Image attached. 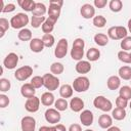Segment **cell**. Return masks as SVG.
Masks as SVG:
<instances>
[{
    "instance_id": "1",
    "label": "cell",
    "mask_w": 131,
    "mask_h": 131,
    "mask_svg": "<svg viewBox=\"0 0 131 131\" xmlns=\"http://www.w3.org/2000/svg\"><path fill=\"white\" fill-rule=\"evenodd\" d=\"M84 47H85V42L82 38H77L73 42V47L71 49V57L74 60H82L84 56Z\"/></svg>"
},
{
    "instance_id": "2",
    "label": "cell",
    "mask_w": 131,
    "mask_h": 131,
    "mask_svg": "<svg viewBox=\"0 0 131 131\" xmlns=\"http://www.w3.org/2000/svg\"><path fill=\"white\" fill-rule=\"evenodd\" d=\"M10 27H12L13 29H25V27L29 24V16L26 13L23 12H18L15 15H13L10 18Z\"/></svg>"
},
{
    "instance_id": "3",
    "label": "cell",
    "mask_w": 131,
    "mask_h": 131,
    "mask_svg": "<svg viewBox=\"0 0 131 131\" xmlns=\"http://www.w3.org/2000/svg\"><path fill=\"white\" fill-rule=\"evenodd\" d=\"M128 31L123 26H114L107 30V37L113 40H123L127 37Z\"/></svg>"
},
{
    "instance_id": "4",
    "label": "cell",
    "mask_w": 131,
    "mask_h": 131,
    "mask_svg": "<svg viewBox=\"0 0 131 131\" xmlns=\"http://www.w3.org/2000/svg\"><path fill=\"white\" fill-rule=\"evenodd\" d=\"M93 105L96 108H98V110H100V111H102L104 113L113 111V103H112V101L110 99H107L106 97L102 96V95H98V96H96L94 98Z\"/></svg>"
},
{
    "instance_id": "5",
    "label": "cell",
    "mask_w": 131,
    "mask_h": 131,
    "mask_svg": "<svg viewBox=\"0 0 131 131\" xmlns=\"http://www.w3.org/2000/svg\"><path fill=\"white\" fill-rule=\"evenodd\" d=\"M42 77H43L44 87L47 90H49L50 92L56 90L59 87V79L57 78V76L47 73V74H44Z\"/></svg>"
},
{
    "instance_id": "6",
    "label": "cell",
    "mask_w": 131,
    "mask_h": 131,
    "mask_svg": "<svg viewBox=\"0 0 131 131\" xmlns=\"http://www.w3.org/2000/svg\"><path fill=\"white\" fill-rule=\"evenodd\" d=\"M73 89L76 91V92H85L89 89L90 87V81L87 77L85 76H80V77H77L74 82H73Z\"/></svg>"
},
{
    "instance_id": "7",
    "label": "cell",
    "mask_w": 131,
    "mask_h": 131,
    "mask_svg": "<svg viewBox=\"0 0 131 131\" xmlns=\"http://www.w3.org/2000/svg\"><path fill=\"white\" fill-rule=\"evenodd\" d=\"M63 5L62 0H50L49 2V8H48V16L52 17L54 19H58L61 11V6Z\"/></svg>"
},
{
    "instance_id": "8",
    "label": "cell",
    "mask_w": 131,
    "mask_h": 131,
    "mask_svg": "<svg viewBox=\"0 0 131 131\" xmlns=\"http://www.w3.org/2000/svg\"><path fill=\"white\" fill-rule=\"evenodd\" d=\"M33 74V68L30 66H24L18 68L14 73V78L20 82L29 79Z\"/></svg>"
},
{
    "instance_id": "9",
    "label": "cell",
    "mask_w": 131,
    "mask_h": 131,
    "mask_svg": "<svg viewBox=\"0 0 131 131\" xmlns=\"http://www.w3.org/2000/svg\"><path fill=\"white\" fill-rule=\"evenodd\" d=\"M68 47H69V43L68 40L66 38H61L58 42L57 45L54 49V55L57 58H63L67 53H68Z\"/></svg>"
},
{
    "instance_id": "10",
    "label": "cell",
    "mask_w": 131,
    "mask_h": 131,
    "mask_svg": "<svg viewBox=\"0 0 131 131\" xmlns=\"http://www.w3.org/2000/svg\"><path fill=\"white\" fill-rule=\"evenodd\" d=\"M45 120L53 125H56L57 123H59L60 119H61V115L59 113V111H57L56 108H48L46 110L45 114H44Z\"/></svg>"
},
{
    "instance_id": "11",
    "label": "cell",
    "mask_w": 131,
    "mask_h": 131,
    "mask_svg": "<svg viewBox=\"0 0 131 131\" xmlns=\"http://www.w3.org/2000/svg\"><path fill=\"white\" fill-rule=\"evenodd\" d=\"M17 63H18V55L14 52L8 53L3 60V67L8 70H13L14 68H16Z\"/></svg>"
},
{
    "instance_id": "12",
    "label": "cell",
    "mask_w": 131,
    "mask_h": 131,
    "mask_svg": "<svg viewBox=\"0 0 131 131\" xmlns=\"http://www.w3.org/2000/svg\"><path fill=\"white\" fill-rule=\"evenodd\" d=\"M40 98L37 96H33L31 98H28L25 102V108L29 113H36L38 112L40 107Z\"/></svg>"
},
{
    "instance_id": "13",
    "label": "cell",
    "mask_w": 131,
    "mask_h": 131,
    "mask_svg": "<svg viewBox=\"0 0 131 131\" xmlns=\"http://www.w3.org/2000/svg\"><path fill=\"white\" fill-rule=\"evenodd\" d=\"M21 131H35L36 129V120L31 116H26L20 121Z\"/></svg>"
},
{
    "instance_id": "14",
    "label": "cell",
    "mask_w": 131,
    "mask_h": 131,
    "mask_svg": "<svg viewBox=\"0 0 131 131\" xmlns=\"http://www.w3.org/2000/svg\"><path fill=\"white\" fill-rule=\"evenodd\" d=\"M80 13L82 15L83 18L85 19H89V18H93L94 15H95V8L93 5L89 4V3H86V4H83L80 8Z\"/></svg>"
},
{
    "instance_id": "15",
    "label": "cell",
    "mask_w": 131,
    "mask_h": 131,
    "mask_svg": "<svg viewBox=\"0 0 131 131\" xmlns=\"http://www.w3.org/2000/svg\"><path fill=\"white\" fill-rule=\"evenodd\" d=\"M80 121L82 123V125L88 127V126H91L93 124V121H94V116H93V113L89 110H84L82 111V113L80 114Z\"/></svg>"
},
{
    "instance_id": "16",
    "label": "cell",
    "mask_w": 131,
    "mask_h": 131,
    "mask_svg": "<svg viewBox=\"0 0 131 131\" xmlns=\"http://www.w3.org/2000/svg\"><path fill=\"white\" fill-rule=\"evenodd\" d=\"M75 70L78 74H87L91 71V63L88 60H80L76 63Z\"/></svg>"
},
{
    "instance_id": "17",
    "label": "cell",
    "mask_w": 131,
    "mask_h": 131,
    "mask_svg": "<svg viewBox=\"0 0 131 131\" xmlns=\"http://www.w3.org/2000/svg\"><path fill=\"white\" fill-rule=\"evenodd\" d=\"M35 93H36V90L35 88L32 86L31 83H25L21 85L20 87V94L25 97V98H31L33 96H35Z\"/></svg>"
},
{
    "instance_id": "18",
    "label": "cell",
    "mask_w": 131,
    "mask_h": 131,
    "mask_svg": "<svg viewBox=\"0 0 131 131\" xmlns=\"http://www.w3.org/2000/svg\"><path fill=\"white\" fill-rule=\"evenodd\" d=\"M69 104H70L71 110L75 113H79L84 108V101L80 97H73Z\"/></svg>"
},
{
    "instance_id": "19",
    "label": "cell",
    "mask_w": 131,
    "mask_h": 131,
    "mask_svg": "<svg viewBox=\"0 0 131 131\" xmlns=\"http://www.w3.org/2000/svg\"><path fill=\"white\" fill-rule=\"evenodd\" d=\"M44 44L42 42L41 39L39 38H33L31 41H30V49L35 52V53H39V52H42L43 49H44Z\"/></svg>"
},
{
    "instance_id": "20",
    "label": "cell",
    "mask_w": 131,
    "mask_h": 131,
    "mask_svg": "<svg viewBox=\"0 0 131 131\" xmlns=\"http://www.w3.org/2000/svg\"><path fill=\"white\" fill-rule=\"evenodd\" d=\"M98 125L102 129H108L113 125V118L106 114L100 115L98 118Z\"/></svg>"
},
{
    "instance_id": "21",
    "label": "cell",
    "mask_w": 131,
    "mask_h": 131,
    "mask_svg": "<svg viewBox=\"0 0 131 131\" xmlns=\"http://www.w3.org/2000/svg\"><path fill=\"white\" fill-rule=\"evenodd\" d=\"M56 21H57L56 19H54V18L48 16V17L46 18V20L44 21V24L42 25V27H41L43 33H44V34H50V33L53 31L54 25H55Z\"/></svg>"
},
{
    "instance_id": "22",
    "label": "cell",
    "mask_w": 131,
    "mask_h": 131,
    "mask_svg": "<svg viewBox=\"0 0 131 131\" xmlns=\"http://www.w3.org/2000/svg\"><path fill=\"white\" fill-rule=\"evenodd\" d=\"M41 103L45 106H50L52 105L54 102H55V98H54V95L52 92L50 91H47V92H44L42 95H41Z\"/></svg>"
},
{
    "instance_id": "23",
    "label": "cell",
    "mask_w": 131,
    "mask_h": 131,
    "mask_svg": "<svg viewBox=\"0 0 131 131\" xmlns=\"http://www.w3.org/2000/svg\"><path fill=\"white\" fill-rule=\"evenodd\" d=\"M121 79L119 76H111L106 81V86L110 90H117L120 88Z\"/></svg>"
},
{
    "instance_id": "24",
    "label": "cell",
    "mask_w": 131,
    "mask_h": 131,
    "mask_svg": "<svg viewBox=\"0 0 131 131\" xmlns=\"http://www.w3.org/2000/svg\"><path fill=\"white\" fill-rule=\"evenodd\" d=\"M73 92H74L73 86H71L70 84H63L59 88V94H60L61 98H64V99L72 97L73 96Z\"/></svg>"
},
{
    "instance_id": "25",
    "label": "cell",
    "mask_w": 131,
    "mask_h": 131,
    "mask_svg": "<svg viewBox=\"0 0 131 131\" xmlns=\"http://www.w3.org/2000/svg\"><path fill=\"white\" fill-rule=\"evenodd\" d=\"M17 4L20 6V8H23L25 11H33L36 5V2L33 0H18Z\"/></svg>"
},
{
    "instance_id": "26",
    "label": "cell",
    "mask_w": 131,
    "mask_h": 131,
    "mask_svg": "<svg viewBox=\"0 0 131 131\" xmlns=\"http://www.w3.org/2000/svg\"><path fill=\"white\" fill-rule=\"evenodd\" d=\"M119 77L120 79H123V80H131V67L129 66H123L119 69Z\"/></svg>"
},
{
    "instance_id": "27",
    "label": "cell",
    "mask_w": 131,
    "mask_h": 131,
    "mask_svg": "<svg viewBox=\"0 0 131 131\" xmlns=\"http://www.w3.org/2000/svg\"><path fill=\"white\" fill-rule=\"evenodd\" d=\"M86 57H87L88 61H96L100 57V51L97 48L92 47V48L88 49V51L86 52Z\"/></svg>"
},
{
    "instance_id": "28",
    "label": "cell",
    "mask_w": 131,
    "mask_h": 131,
    "mask_svg": "<svg viewBox=\"0 0 131 131\" xmlns=\"http://www.w3.org/2000/svg\"><path fill=\"white\" fill-rule=\"evenodd\" d=\"M126 111L125 108H121V107H115L112 111V118L117 120V121H122L126 118Z\"/></svg>"
},
{
    "instance_id": "29",
    "label": "cell",
    "mask_w": 131,
    "mask_h": 131,
    "mask_svg": "<svg viewBox=\"0 0 131 131\" xmlns=\"http://www.w3.org/2000/svg\"><path fill=\"white\" fill-rule=\"evenodd\" d=\"M46 11H48V10H47L46 6H45L43 3H41V2H36L35 8H34V10L32 11V13H33V15H35V16H44V14L46 13Z\"/></svg>"
},
{
    "instance_id": "30",
    "label": "cell",
    "mask_w": 131,
    "mask_h": 131,
    "mask_svg": "<svg viewBox=\"0 0 131 131\" xmlns=\"http://www.w3.org/2000/svg\"><path fill=\"white\" fill-rule=\"evenodd\" d=\"M17 38H18L20 41H24V42H26V41H31V40H32V32H31V30H29V29H27V28L19 30V32H18V34H17Z\"/></svg>"
},
{
    "instance_id": "31",
    "label": "cell",
    "mask_w": 131,
    "mask_h": 131,
    "mask_svg": "<svg viewBox=\"0 0 131 131\" xmlns=\"http://www.w3.org/2000/svg\"><path fill=\"white\" fill-rule=\"evenodd\" d=\"M94 42L98 45V46H105L108 43V37L105 34L102 33H98L96 35H94Z\"/></svg>"
},
{
    "instance_id": "32",
    "label": "cell",
    "mask_w": 131,
    "mask_h": 131,
    "mask_svg": "<svg viewBox=\"0 0 131 131\" xmlns=\"http://www.w3.org/2000/svg\"><path fill=\"white\" fill-rule=\"evenodd\" d=\"M63 71H64V67L61 62H53L50 66V72L54 76H58V75L62 74Z\"/></svg>"
},
{
    "instance_id": "33",
    "label": "cell",
    "mask_w": 131,
    "mask_h": 131,
    "mask_svg": "<svg viewBox=\"0 0 131 131\" xmlns=\"http://www.w3.org/2000/svg\"><path fill=\"white\" fill-rule=\"evenodd\" d=\"M119 96L127 99V100H130L131 99V87L130 86H122L120 87V90H119Z\"/></svg>"
},
{
    "instance_id": "34",
    "label": "cell",
    "mask_w": 131,
    "mask_h": 131,
    "mask_svg": "<svg viewBox=\"0 0 131 131\" xmlns=\"http://www.w3.org/2000/svg\"><path fill=\"white\" fill-rule=\"evenodd\" d=\"M108 7L113 12H119L123 8V3L121 0H111L108 3Z\"/></svg>"
},
{
    "instance_id": "35",
    "label": "cell",
    "mask_w": 131,
    "mask_h": 131,
    "mask_svg": "<svg viewBox=\"0 0 131 131\" xmlns=\"http://www.w3.org/2000/svg\"><path fill=\"white\" fill-rule=\"evenodd\" d=\"M41 40H42L44 46L45 47H48V48L52 47L53 44H54V41H55L54 40V36L52 34H44L43 37L41 38Z\"/></svg>"
},
{
    "instance_id": "36",
    "label": "cell",
    "mask_w": 131,
    "mask_h": 131,
    "mask_svg": "<svg viewBox=\"0 0 131 131\" xmlns=\"http://www.w3.org/2000/svg\"><path fill=\"white\" fill-rule=\"evenodd\" d=\"M45 20H46L45 16H35V15H33L32 18H31V26L33 28L37 29L39 27H42V25L44 24Z\"/></svg>"
},
{
    "instance_id": "37",
    "label": "cell",
    "mask_w": 131,
    "mask_h": 131,
    "mask_svg": "<svg viewBox=\"0 0 131 131\" xmlns=\"http://www.w3.org/2000/svg\"><path fill=\"white\" fill-rule=\"evenodd\" d=\"M54 106H55V108H56L57 111H59V112H63V111H66V110L68 108L69 103H68L67 99H64V98H58V99L55 100V102H54Z\"/></svg>"
},
{
    "instance_id": "38",
    "label": "cell",
    "mask_w": 131,
    "mask_h": 131,
    "mask_svg": "<svg viewBox=\"0 0 131 131\" xmlns=\"http://www.w3.org/2000/svg\"><path fill=\"white\" fill-rule=\"evenodd\" d=\"M92 23L96 28H103L106 25V18L103 15H96L93 17Z\"/></svg>"
},
{
    "instance_id": "39",
    "label": "cell",
    "mask_w": 131,
    "mask_h": 131,
    "mask_svg": "<svg viewBox=\"0 0 131 131\" xmlns=\"http://www.w3.org/2000/svg\"><path fill=\"white\" fill-rule=\"evenodd\" d=\"M9 27H10V21H8V19H6L4 17H1L0 18V32H1L0 38H2L4 36L5 32L9 29Z\"/></svg>"
},
{
    "instance_id": "40",
    "label": "cell",
    "mask_w": 131,
    "mask_h": 131,
    "mask_svg": "<svg viewBox=\"0 0 131 131\" xmlns=\"http://www.w3.org/2000/svg\"><path fill=\"white\" fill-rule=\"evenodd\" d=\"M118 58L120 61L124 62V63H131V57H130V53L124 50H121L118 52Z\"/></svg>"
},
{
    "instance_id": "41",
    "label": "cell",
    "mask_w": 131,
    "mask_h": 131,
    "mask_svg": "<svg viewBox=\"0 0 131 131\" xmlns=\"http://www.w3.org/2000/svg\"><path fill=\"white\" fill-rule=\"evenodd\" d=\"M32 86L35 88V89H38V88H41L42 86H44V82H43V77H40V76H34L32 79H31V82Z\"/></svg>"
},
{
    "instance_id": "42",
    "label": "cell",
    "mask_w": 131,
    "mask_h": 131,
    "mask_svg": "<svg viewBox=\"0 0 131 131\" xmlns=\"http://www.w3.org/2000/svg\"><path fill=\"white\" fill-rule=\"evenodd\" d=\"M120 46H121V48H122L124 51H129V50H131V36H127L126 38H124V39L121 41Z\"/></svg>"
},
{
    "instance_id": "43",
    "label": "cell",
    "mask_w": 131,
    "mask_h": 131,
    "mask_svg": "<svg viewBox=\"0 0 131 131\" xmlns=\"http://www.w3.org/2000/svg\"><path fill=\"white\" fill-rule=\"evenodd\" d=\"M11 87V83L8 79L5 78H1L0 79V91L1 92H6L10 89Z\"/></svg>"
},
{
    "instance_id": "44",
    "label": "cell",
    "mask_w": 131,
    "mask_h": 131,
    "mask_svg": "<svg viewBox=\"0 0 131 131\" xmlns=\"http://www.w3.org/2000/svg\"><path fill=\"white\" fill-rule=\"evenodd\" d=\"M116 105L117 107H121V108H126L127 105H128V100L121 97V96H118L116 98Z\"/></svg>"
},
{
    "instance_id": "45",
    "label": "cell",
    "mask_w": 131,
    "mask_h": 131,
    "mask_svg": "<svg viewBox=\"0 0 131 131\" xmlns=\"http://www.w3.org/2000/svg\"><path fill=\"white\" fill-rule=\"evenodd\" d=\"M9 102H10V100H9V98H8L7 95H5V94H0V107H1V108H4V107L8 106Z\"/></svg>"
},
{
    "instance_id": "46",
    "label": "cell",
    "mask_w": 131,
    "mask_h": 131,
    "mask_svg": "<svg viewBox=\"0 0 131 131\" xmlns=\"http://www.w3.org/2000/svg\"><path fill=\"white\" fill-rule=\"evenodd\" d=\"M15 10V5L13 3H8L4 6V9L2 10V12L4 13H9V12H12Z\"/></svg>"
},
{
    "instance_id": "47",
    "label": "cell",
    "mask_w": 131,
    "mask_h": 131,
    "mask_svg": "<svg viewBox=\"0 0 131 131\" xmlns=\"http://www.w3.org/2000/svg\"><path fill=\"white\" fill-rule=\"evenodd\" d=\"M93 4L96 8H103L107 4V1L106 0H94Z\"/></svg>"
},
{
    "instance_id": "48",
    "label": "cell",
    "mask_w": 131,
    "mask_h": 131,
    "mask_svg": "<svg viewBox=\"0 0 131 131\" xmlns=\"http://www.w3.org/2000/svg\"><path fill=\"white\" fill-rule=\"evenodd\" d=\"M68 131H82V128H81V126H80L79 124L74 123V124H72V125L69 127V130H68Z\"/></svg>"
},
{
    "instance_id": "49",
    "label": "cell",
    "mask_w": 131,
    "mask_h": 131,
    "mask_svg": "<svg viewBox=\"0 0 131 131\" xmlns=\"http://www.w3.org/2000/svg\"><path fill=\"white\" fill-rule=\"evenodd\" d=\"M38 131H55V128L54 126H42Z\"/></svg>"
},
{
    "instance_id": "50",
    "label": "cell",
    "mask_w": 131,
    "mask_h": 131,
    "mask_svg": "<svg viewBox=\"0 0 131 131\" xmlns=\"http://www.w3.org/2000/svg\"><path fill=\"white\" fill-rule=\"evenodd\" d=\"M54 128H55V131H67L66 127L62 124H56L54 126Z\"/></svg>"
},
{
    "instance_id": "51",
    "label": "cell",
    "mask_w": 131,
    "mask_h": 131,
    "mask_svg": "<svg viewBox=\"0 0 131 131\" xmlns=\"http://www.w3.org/2000/svg\"><path fill=\"white\" fill-rule=\"evenodd\" d=\"M106 131H121V129L117 126H111L108 129H106Z\"/></svg>"
},
{
    "instance_id": "52",
    "label": "cell",
    "mask_w": 131,
    "mask_h": 131,
    "mask_svg": "<svg viewBox=\"0 0 131 131\" xmlns=\"http://www.w3.org/2000/svg\"><path fill=\"white\" fill-rule=\"evenodd\" d=\"M128 30H129V32L131 33V18L128 20Z\"/></svg>"
},
{
    "instance_id": "53",
    "label": "cell",
    "mask_w": 131,
    "mask_h": 131,
    "mask_svg": "<svg viewBox=\"0 0 131 131\" xmlns=\"http://www.w3.org/2000/svg\"><path fill=\"white\" fill-rule=\"evenodd\" d=\"M84 131H93V130H91V129H86V130H84Z\"/></svg>"
},
{
    "instance_id": "54",
    "label": "cell",
    "mask_w": 131,
    "mask_h": 131,
    "mask_svg": "<svg viewBox=\"0 0 131 131\" xmlns=\"http://www.w3.org/2000/svg\"><path fill=\"white\" fill-rule=\"evenodd\" d=\"M129 107L131 108V101H130V103H129Z\"/></svg>"
},
{
    "instance_id": "55",
    "label": "cell",
    "mask_w": 131,
    "mask_h": 131,
    "mask_svg": "<svg viewBox=\"0 0 131 131\" xmlns=\"http://www.w3.org/2000/svg\"><path fill=\"white\" fill-rule=\"evenodd\" d=\"M130 57H131V52H130Z\"/></svg>"
},
{
    "instance_id": "56",
    "label": "cell",
    "mask_w": 131,
    "mask_h": 131,
    "mask_svg": "<svg viewBox=\"0 0 131 131\" xmlns=\"http://www.w3.org/2000/svg\"><path fill=\"white\" fill-rule=\"evenodd\" d=\"M130 83H131V80H130Z\"/></svg>"
}]
</instances>
